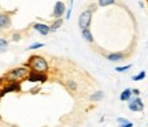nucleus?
I'll use <instances>...</instances> for the list:
<instances>
[{"instance_id":"obj_6","label":"nucleus","mask_w":148,"mask_h":127,"mask_svg":"<svg viewBox=\"0 0 148 127\" xmlns=\"http://www.w3.org/2000/svg\"><path fill=\"white\" fill-rule=\"evenodd\" d=\"M48 79L47 74H44V73H36V71H32L30 70V73L27 75V81L29 82H45Z\"/></svg>"},{"instance_id":"obj_26","label":"nucleus","mask_w":148,"mask_h":127,"mask_svg":"<svg viewBox=\"0 0 148 127\" xmlns=\"http://www.w3.org/2000/svg\"><path fill=\"white\" fill-rule=\"evenodd\" d=\"M70 3H74V0H70Z\"/></svg>"},{"instance_id":"obj_16","label":"nucleus","mask_w":148,"mask_h":127,"mask_svg":"<svg viewBox=\"0 0 148 127\" xmlns=\"http://www.w3.org/2000/svg\"><path fill=\"white\" fill-rule=\"evenodd\" d=\"M145 75H147V73H145V71H140L138 74L133 75L132 79H133V81H136V82H138V81H143L144 78H145Z\"/></svg>"},{"instance_id":"obj_5","label":"nucleus","mask_w":148,"mask_h":127,"mask_svg":"<svg viewBox=\"0 0 148 127\" xmlns=\"http://www.w3.org/2000/svg\"><path fill=\"white\" fill-rule=\"evenodd\" d=\"M66 15V4H64L63 1H56L55 5H53V11H52V16L55 19H60V18H63Z\"/></svg>"},{"instance_id":"obj_15","label":"nucleus","mask_w":148,"mask_h":127,"mask_svg":"<svg viewBox=\"0 0 148 127\" xmlns=\"http://www.w3.org/2000/svg\"><path fill=\"white\" fill-rule=\"evenodd\" d=\"M132 69V64H126V66H118L115 67V71L116 73H126L129 70Z\"/></svg>"},{"instance_id":"obj_3","label":"nucleus","mask_w":148,"mask_h":127,"mask_svg":"<svg viewBox=\"0 0 148 127\" xmlns=\"http://www.w3.org/2000/svg\"><path fill=\"white\" fill-rule=\"evenodd\" d=\"M129 104H127V107H129V109L133 112H141L144 109V104L143 101H141V98H140V96H134L132 98L127 101Z\"/></svg>"},{"instance_id":"obj_4","label":"nucleus","mask_w":148,"mask_h":127,"mask_svg":"<svg viewBox=\"0 0 148 127\" xmlns=\"http://www.w3.org/2000/svg\"><path fill=\"white\" fill-rule=\"evenodd\" d=\"M90 22H92V10H85L81 12V15L78 18V25L81 29L89 27Z\"/></svg>"},{"instance_id":"obj_21","label":"nucleus","mask_w":148,"mask_h":127,"mask_svg":"<svg viewBox=\"0 0 148 127\" xmlns=\"http://www.w3.org/2000/svg\"><path fill=\"white\" fill-rule=\"evenodd\" d=\"M71 10H73V3H70L69 8L66 10V15H64V19H70V16H71Z\"/></svg>"},{"instance_id":"obj_24","label":"nucleus","mask_w":148,"mask_h":127,"mask_svg":"<svg viewBox=\"0 0 148 127\" xmlns=\"http://www.w3.org/2000/svg\"><path fill=\"white\" fill-rule=\"evenodd\" d=\"M119 127H133V123L129 122V123H126V124H122V126H119Z\"/></svg>"},{"instance_id":"obj_10","label":"nucleus","mask_w":148,"mask_h":127,"mask_svg":"<svg viewBox=\"0 0 148 127\" xmlns=\"http://www.w3.org/2000/svg\"><path fill=\"white\" fill-rule=\"evenodd\" d=\"M11 26V19L7 14H0V27L1 29H8Z\"/></svg>"},{"instance_id":"obj_2","label":"nucleus","mask_w":148,"mask_h":127,"mask_svg":"<svg viewBox=\"0 0 148 127\" xmlns=\"http://www.w3.org/2000/svg\"><path fill=\"white\" fill-rule=\"evenodd\" d=\"M27 66L32 71H36V73H47L49 67H48L47 60L40 56V55H34V56H30V59L27 60Z\"/></svg>"},{"instance_id":"obj_9","label":"nucleus","mask_w":148,"mask_h":127,"mask_svg":"<svg viewBox=\"0 0 148 127\" xmlns=\"http://www.w3.org/2000/svg\"><path fill=\"white\" fill-rule=\"evenodd\" d=\"M106 58H107V60H110V62H112V63H116V62H121V60H123V59H125V53H122V52H112V53H108Z\"/></svg>"},{"instance_id":"obj_18","label":"nucleus","mask_w":148,"mask_h":127,"mask_svg":"<svg viewBox=\"0 0 148 127\" xmlns=\"http://www.w3.org/2000/svg\"><path fill=\"white\" fill-rule=\"evenodd\" d=\"M115 3V0H99L97 1V4L100 5V7H107V5H111Z\"/></svg>"},{"instance_id":"obj_19","label":"nucleus","mask_w":148,"mask_h":127,"mask_svg":"<svg viewBox=\"0 0 148 127\" xmlns=\"http://www.w3.org/2000/svg\"><path fill=\"white\" fill-rule=\"evenodd\" d=\"M41 47H44L42 42H34V44H32V45H29L27 49H29V51H36V49H40Z\"/></svg>"},{"instance_id":"obj_17","label":"nucleus","mask_w":148,"mask_h":127,"mask_svg":"<svg viewBox=\"0 0 148 127\" xmlns=\"http://www.w3.org/2000/svg\"><path fill=\"white\" fill-rule=\"evenodd\" d=\"M66 86L69 88V90H77V84L74 79H67L66 81Z\"/></svg>"},{"instance_id":"obj_13","label":"nucleus","mask_w":148,"mask_h":127,"mask_svg":"<svg viewBox=\"0 0 148 127\" xmlns=\"http://www.w3.org/2000/svg\"><path fill=\"white\" fill-rule=\"evenodd\" d=\"M103 97H104V93L101 90H96L95 93L90 96V101H100L103 100Z\"/></svg>"},{"instance_id":"obj_20","label":"nucleus","mask_w":148,"mask_h":127,"mask_svg":"<svg viewBox=\"0 0 148 127\" xmlns=\"http://www.w3.org/2000/svg\"><path fill=\"white\" fill-rule=\"evenodd\" d=\"M7 47H8V41H7L5 38H0V51H1V52L5 51Z\"/></svg>"},{"instance_id":"obj_23","label":"nucleus","mask_w":148,"mask_h":127,"mask_svg":"<svg viewBox=\"0 0 148 127\" xmlns=\"http://www.w3.org/2000/svg\"><path fill=\"white\" fill-rule=\"evenodd\" d=\"M132 93H133V96H140V90L138 89H132Z\"/></svg>"},{"instance_id":"obj_27","label":"nucleus","mask_w":148,"mask_h":127,"mask_svg":"<svg viewBox=\"0 0 148 127\" xmlns=\"http://www.w3.org/2000/svg\"><path fill=\"white\" fill-rule=\"evenodd\" d=\"M0 30H1V27H0Z\"/></svg>"},{"instance_id":"obj_22","label":"nucleus","mask_w":148,"mask_h":127,"mask_svg":"<svg viewBox=\"0 0 148 127\" xmlns=\"http://www.w3.org/2000/svg\"><path fill=\"white\" fill-rule=\"evenodd\" d=\"M116 122H118V124H119V126H122V124H126V123H129V120H127V119H125V117H118V119H116Z\"/></svg>"},{"instance_id":"obj_7","label":"nucleus","mask_w":148,"mask_h":127,"mask_svg":"<svg viewBox=\"0 0 148 127\" xmlns=\"http://www.w3.org/2000/svg\"><path fill=\"white\" fill-rule=\"evenodd\" d=\"M33 29L38 32L41 36H47L51 33V27L48 26L47 23H42V22H37V23H33Z\"/></svg>"},{"instance_id":"obj_12","label":"nucleus","mask_w":148,"mask_h":127,"mask_svg":"<svg viewBox=\"0 0 148 127\" xmlns=\"http://www.w3.org/2000/svg\"><path fill=\"white\" fill-rule=\"evenodd\" d=\"M132 96H133V93H132V89H125V90H122V93H121V96H119V98H121V101H129L130 98H132Z\"/></svg>"},{"instance_id":"obj_11","label":"nucleus","mask_w":148,"mask_h":127,"mask_svg":"<svg viewBox=\"0 0 148 127\" xmlns=\"http://www.w3.org/2000/svg\"><path fill=\"white\" fill-rule=\"evenodd\" d=\"M81 34H82V38H84L85 41H88V42H93V36H92V33H90L89 27H85V29H81Z\"/></svg>"},{"instance_id":"obj_14","label":"nucleus","mask_w":148,"mask_h":127,"mask_svg":"<svg viewBox=\"0 0 148 127\" xmlns=\"http://www.w3.org/2000/svg\"><path fill=\"white\" fill-rule=\"evenodd\" d=\"M62 23H63V18H60V19H56V21H55L52 25L49 26V27H51V32H56L59 27L62 26Z\"/></svg>"},{"instance_id":"obj_8","label":"nucleus","mask_w":148,"mask_h":127,"mask_svg":"<svg viewBox=\"0 0 148 127\" xmlns=\"http://www.w3.org/2000/svg\"><path fill=\"white\" fill-rule=\"evenodd\" d=\"M16 90H19V85H18V82H10L7 86H4L3 89L0 90V97H3L5 93H10V92H16Z\"/></svg>"},{"instance_id":"obj_1","label":"nucleus","mask_w":148,"mask_h":127,"mask_svg":"<svg viewBox=\"0 0 148 127\" xmlns=\"http://www.w3.org/2000/svg\"><path fill=\"white\" fill-rule=\"evenodd\" d=\"M30 73V69H29V66H21V67H15V69H12L11 71H8L7 74H5V81L10 84V82H19V81L25 79L27 78V75Z\"/></svg>"},{"instance_id":"obj_25","label":"nucleus","mask_w":148,"mask_h":127,"mask_svg":"<svg viewBox=\"0 0 148 127\" xmlns=\"http://www.w3.org/2000/svg\"><path fill=\"white\" fill-rule=\"evenodd\" d=\"M19 38H21V36H19V34H14V37H12V40H14V41H18Z\"/></svg>"}]
</instances>
